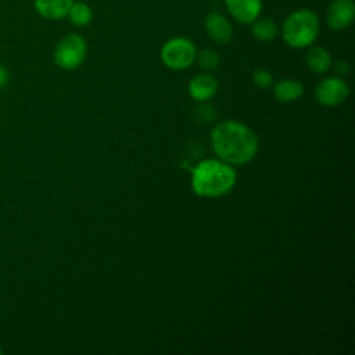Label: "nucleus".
I'll use <instances>...</instances> for the list:
<instances>
[{
	"instance_id": "f257e3e1",
	"label": "nucleus",
	"mask_w": 355,
	"mask_h": 355,
	"mask_svg": "<svg viewBox=\"0 0 355 355\" xmlns=\"http://www.w3.org/2000/svg\"><path fill=\"white\" fill-rule=\"evenodd\" d=\"M215 154L229 165L248 164L258 153V137L237 121H223L211 133Z\"/></svg>"
},
{
	"instance_id": "f03ea898",
	"label": "nucleus",
	"mask_w": 355,
	"mask_h": 355,
	"mask_svg": "<svg viewBox=\"0 0 355 355\" xmlns=\"http://www.w3.org/2000/svg\"><path fill=\"white\" fill-rule=\"evenodd\" d=\"M234 184L236 171L222 159H204L193 169L191 187L200 197H222L227 194Z\"/></svg>"
},
{
	"instance_id": "7ed1b4c3",
	"label": "nucleus",
	"mask_w": 355,
	"mask_h": 355,
	"mask_svg": "<svg viewBox=\"0 0 355 355\" xmlns=\"http://www.w3.org/2000/svg\"><path fill=\"white\" fill-rule=\"evenodd\" d=\"M319 33V18L308 8L291 12L282 25L283 40L293 49L311 46Z\"/></svg>"
},
{
	"instance_id": "20e7f679",
	"label": "nucleus",
	"mask_w": 355,
	"mask_h": 355,
	"mask_svg": "<svg viewBox=\"0 0 355 355\" xmlns=\"http://www.w3.org/2000/svg\"><path fill=\"white\" fill-rule=\"evenodd\" d=\"M87 54V43L78 33L65 35L54 49L55 64L65 71H72L80 67Z\"/></svg>"
},
{
	"instance_id": "39448f33",
	"label": "nucleus",
	"mask_w": 355,
	"mask_h": 355,
	"mask_svg": "<svg viewBox=\"0 0 355 355\" xmlns=\"http://www.w3.org/2000/svg\"><path fill=\"white\" fill-rule=\"evenodd\" d=\"M196 46L187 37H172L161 49V60L165 67L173 71L189 68L196 61Z\"/></svg>"
},
{
	"instance_id": "423d86ee",
	"label": "nucleus",
	"mask_w": 355,
	"mask_h": 355,
	"mask_svg": "<svg viewBox=\"0 0 355 355\" xmlns=\"http://www.w3.org/2000/svg\"><path fill=\"white\" fill-rule=\"evenodd\" d=\"M348 94H349L348 85L341 78H337V76L324 78L315 87V97L318 103L327 107H334L344 103Z\"/></svg>"
},
{
	"instance_id": "0eeeda50",
	"label": "nucleus",
	"mask_w": 355,
	"mask_h": 355,
	"mask_svg": "<svg viewBox=\"0 0 355 355\" xmlns=\"http://www.w3.org/2000/svg\"><path fill=\"white\" fill-rule=\"evenodd\" d=\"M355 18V4L352 0H333L329 6L326 21L334 31L347 29Z\"/></svg>"
},
{
	"instance_id": "6e6552de",
	"label": "nucleus",
	"mask_w": 355,
	"mask_h": 355,
	"mask_svg": "<svg viewBox=\"0 0 355 355\" xmlns=\"http://www.w3.org/2000/svg\"><path fill=\"white\" fill-rule=\"evenodd\" d=\"M229 14L240 24H251L262 11L261 0H225Z\"/></svg>"
},
{
	"instance_id": "1a4fd4ad",
	"label": "nucleus",
	"mask_w": 355,
	"mask_h": 355,
	"mask_svg": "<svg viewBox=\"0 0 355 355\" xmlns=\"http://www.w3.org/2000/svg\"><path fill=\"white\" fill-rule=\"evenodd\" d=\"M208 36L218 44H226L233 36L230 21L220 12H209L204 21Z\"/></svg>"
},
{
	"instance_id": "9d476101",
	"label": "nucleus",
	"mask_w": 355,
	"mask_h": 355,
	"mask_svg": "<svg viewBox=\"0 0 355 355\" xmlns=\"http://www.w3.org/2000/svg\"><path fill=\"white\" fill-rule=\"evenodd\" d=\"M216 90H218V82L209 73L196 75L189 82V93L197 101H207L212 98Z\"/></svg>"
},
{
	"instance_id": "9b49d317",
	"label": "nucleus",
	"mask_w": 355,
	"mask_h": 355,
	"mask_svg": "<svg viewBox=\"0 0 355 355\" xmlns=\"http://www.w3.org/2000/svg\"><path fill=\"white\" fill-rule=\"evenodd\" d=\"M73 0H35V10L46 19L58 21L68 15Z\"/></svg>"
},
{
	"instance_id": "f8f14e48",
	"label": "nucleus",
	"mask_w": 355,
	"mask_h": 355,
	"mask_svg": "<svg viewBox=\"0 0 355 355\" xmlns=\"http://www.w3.org/2000/svg\"><path fill=\"white\" fill-rule=\"evenodd\" d=\"M305 62L308 68L315 73H324L331 67V55L326 49L316 46L309 49L305 55Z\"/></svg>"
},
{
	"instance_id": "ddd939ff",
	"label": "nucleus",
	"mask_w": 355,
	"mask_h": 355,
	"mask_svg": "<svg viewBox=\"0 0 355 355\" xmlns=\"http://www.w3.org/2000/svg\"><path fill=\"white\" fill-rule=\"evenodd\" d=\"M273 93L279 101L291 103L302 96L304 87H302V83L298 80L283 79L273 86Z\"/></svg>"
},
{
	"instance_id": "4468645a",
	"label": "nucleus",
	"mask_w": 355,
	"mask_h": 355,
	"mask_svg": "<svg viewBox=\"0 0 355 355\" xmlns=\"http://www.w3.org/2000/svg\"><path fill=\"white\" fill-rule=\"evenodd\" d=\"M251 33L261 42H272L277 36V26L270 18H257L251 22Z\"/></svg>"
},
{
	"instance_id": "2eb2a0df",
	"label": "nucleus",
	"mask_w": 355,
	"mask_h": 355,
	"mask_svg": "<svg viewBox=\"0 0 355 355\" xmlns=\"http://www.w3.org/2000/svg\"><path fill=\"white\" fill-rule=\"evenodd\" d=\"M67 17L69 18L72 25H75V26H86V25L90 24L93 12H92V8L86 3L76 1V3H72Z\"/></svg>"
},
{
	"instance_id": "dca6fc26",
	"label": "nucleus",
	"mask_w": 355,
	"mask_h": 355,
	"mask_svg": "<svg viewBox=\"0 0 355 355\" xmlns=\"http://www.w3.org/2000/svg\"><path fill=\"white\" fill-rule=\"evenodd\" d=\"M196 60L198 65L205 71H212L219 65V55L211 49H202L200 53L196 54Z\"/></svg>"
},
{
	"instance_id": "f3484780",
	"label": "nucleus",
	"mask_w": 355,
	"mask_h": 355,
	"mask_svg": "<svg viewBox=\"0 0 355 355\" xmlns=\"http://www.w3.org/2000/svg\"><path fill=\"white\" fill-rule=\"evenodd\" d=\"M252 82L254 85H257L258 87L261 89H265V87H269L272 86L273 83V76L269 71L266 69H257L254 73H252Z\"/></svg>"
},
{
	"instance_id": "a211bd4d",
	"label": "nucleus",
	"mask_w": 355,
	"mask_h": 355,
	"mask_svg": "<svg viewBox=\"0 0 355 355\" xmlns=\"http://www.w3.org/2000/svg\"><path fill=\"white\" fill-rule=\"evenodd\" d=\"M336 71L340 73V75H345V73H348V71H349V65H348V62L347 61H343V60H340L337 64H336Z\"/></svg>"
},
{
	"instance_id": "6ab92c4d",
	"label": "nucleus",
	"mask_w": 355,
	"mask_h": 355,
	"mask_svg": "<svg viewBox=\"0 0 355 355\" xmlns=\"http://www.w3.org/2000/svg\"><path fill=\"white\" fill-rule=\"evenodd\" d=\"M7 79H8V72H7V69H6L3 65H0V87H1L3 85H6Z\"/></svg>"
},
{
	"instance_id": "aec40b11",
	"label": "nucleus",
	"mask_w": 355,
	"mask_h": 355,
	"mask_svg": "<svg viewBox=\"0 0 355 355\" xmlns=\"http://www.w3.org/2000/svg\"><path fill=\"white\" fill-rule=\"evenodd\" d=\"M1 352H3V351H1V348H0V355H1Z\"/></svg>"
}]
</instances>
